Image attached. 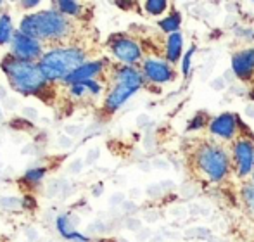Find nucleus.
I'll list each match as a JSON object with an SVG mask.
<instances>
[{
    "mask_svg": "<svg viewBox=\"0 0 254 242\" xmlns=\"http://www.w3.org/2000/svg\"><path fill=\"white\" fill-rule=\"evenodd\" d=\"M2 69L9 80L10 88L21 95H40L49 85V80L42 73L38 62H28L7 56L2 60Z\"/></svg>",
    "mask_w": 254,
    "mask_h": 242,
    "instance_id": "f03ea898",
    "label": "nucleus"
},
{
    "mask_svg": "<svg viewBox=\"0 0 254 242\" xmlns=\"http://www.w3.org/2000/svg\"><path fill=\"white\" fill-rule=\"evenodd\" d=\"M142 5H144L145 12L151 14V16H161V14H164L168 10L170 2H166V0H147Z\"/></svg>",
    "mask_w": 254,
    "mask_h": 242,
    "instance_id": "6ab92c4d",
    "label": "nucleus"
},
{
    "mask_svg": "<svg viewBox=\"0 0 254 242\" xmlns=\"http://www.w3.org/2000/svg\"><path fill=\"white\" fill-rule=\"evenodd\" d=\"M19 31L38 42H61L67 38L71 23L59 10H40L28 14L21 19Z\"/></svg>",
    "mask_w": 254,
    "mask_h": 242,
    "instance_id": "f257e3e1",
    "label": "nucleus"
},
{
    "mask_svg": "<svg viewBox=\"0 0 254 242\" xmlns=\"http://www.w3.org/2000/svg\"><path fill=\"white\" fill-rule=\"evenodd\" d=\"M10 52H12V58L19 60H28V62H35V60H40L44 52V44L35 38L28 37V35L21 33L19 30L14 33L12 42H10Z\"/></svg>",
    "mask_w": 254,
    "mask_h": 242,
    "instance_id": "6e6552de",
    "label": "nucleus"
},
{
    "mask_svg": "<svg viewBox=\"0 0 254 242\" xmlns=\"http://www.w3.org/2000/svg\"><path fill=\"white\" fill-rule=\"evenodd\" d=\"M0 208L5 211H17L23 208V199L17 197H2L0 199Z\"/></svg>",
    "mask_w": 254,
    "mask_h": 242,
    "instance_id": "412c9836",
    "label": "nucleus"
},
{
    "mask_svg": "<svg viewBox=\"0 0 254 242\" xmlns=\"http://www.w3.org/2000/svg\"><path fill=\"white\" fill-rule=\"evenodd\" d=\"M157 26L161 28V31H164V33L171 35V33H178L180 31V26H182V14L180 10H173V12L168 14L164 19L159 21V24Z\"/></svg>",
    "mask_w": 254,
    "mask_h": 242,
    "instance_id": "2eb2a0df",
    "label": "nucleus"
},
{
    "mask_svg": "<svg viewBox=\"0 0 254 242\" xmlns=\"http://www.w3.org/2000/svg\"><path fill=\"white\" fill-rule=\"evenodd\" d=\"M40 3H42L40 0H33V2H28V0H24V2L19 3V5L24 7V9H31V7H38Z\"/></svg>",
    "mask_w": 254,
    "mask_h": 242,
    "instance_id": "393cba45",
    "label": "nucleus"
},
{
    "mask_svg": "<svg viewBox=\"0 0 254 242\" xmlns=\"http://www.w3.org/2000/svg\"><path fill=\"white\" fill-rule=\"evenodd\" d=\"M206 123L209 124V123H211V120L207 118V116L204 115V113H199V115L190 121V124H189V130H195V128H202Z\"/></svg>",
    "mask_w": 254,
    "mask_h": 242,
    "instance_id": "5701e85b",
    "label": "nucleus"
},
{
    "mask_svg": "<svg viewBox=\"0 0 254 242\" xmlns=\"http://www.w3.org/2000/svg\"><path fill=\"white\" fill-rule=\"evenodd\" d=\"M5 99H7V90L0 87V101H5Z\"/></svg>",
    "mask_w": 254,
    "mask_h": 242,
    "instance_id": "bb28decb",
    "label": "nucleus"
},
{
    "mask_svg": "<svg viewBox=\"0 0 254 242\" xmlns=\"http://www.w3.org/2000/svg\"><path fill=\"white\" fill-rule=\"evenodd\" d=\"M239 121L241 118L234 113H221L211 120L207 128H209V133L220 140H234L239 130Z\"/></svg>",
    "mask_w": 254,
    "mask_h": 242,
    "instance_id": "9d476101",
    "label": "nucleus"
},
{
    "mask_svg": "<svg viewBox=\"0 0 254 242\" xmlns=\"http://www.w3.org/2000/svg\"><path fill=\"white\" fill-rule=\"evenodd\" d=\"M145 83L142 69L135 66H121L114 71V87L109 90L104 109L107 113H116L135 92H138Z\"/></svg>",
    "mask_w": 254,
    "mask_h": 242,
    "instance_id": "39448f33",
    "label": "nucleus"
},
{
    "mask_svg": "<svg viewBox=\"0 0 254 242\" xmlns=\"http://www.w3.org/2000/svg\"><path fill=\"white\" fill-rule=\"evenodd\" d=\"M45 173H47L45 168H31L24 173V180L30 182V183H38V182L45 179Z\"/></svg>",
    "mask_w": 254,
    "mask_h": 242,
    "instance_id": "4be33fe9",
    "label": "nucleus"
},
{
    "mask_svg": "<svg viewBox=\"0 0 254 242\" xmlns=\"http://www.w3.org/2000/svg\"><path fill=\"white\" fill-rule=\"evenodd\" d=\"M232 71L242 81H251L254 76V49L235 52L232 58Z\"/></svg>",
    "mask_w": 254,
    "mask_h": 242,
    "instance_id": "9b49d317",
    "label": "nucleus"
},
{
    "mask_svg": "<svg viewBox=\"0 0 254 242\" xmlns=\"http://www.w3.org/2000/svg\"><path fill=\"white\" fill-rule=\"evenodd\" d=\"M54 5L57 7L63 16H80L81 10H83V3L73 2V0H61V2H54Z\"/></svg>",
    "mask_w": 254,
    "mask_h": 242,
    "instance_id": "f3484780",
    "label": "nucleus"
},
{
    "mask_svg": "<svg viewBox=\"0 0 254 242\" xmlns=\"http://www.w3.org/2000/svg\"><path fill=\"white\" fill-rule=\"evenodd\" d=\"M14 33H16V31H14L10 16L2 14V16H0V45L10 44V42H12Z\"/></svg>",
    "mask_w": 254,
    "mask_h": 242,
    "instance_id": "dca6fc26",
    "label": "nucleus"
},
{
    "mask_svg": "<svg viewBox=\"0 0 254 242\" xmlns=\"http://www.w3.org/2000/svg\"><path fill=\"white\" fill-rule=\"evenodd\" d=\"M232 159L239 179L251 175L254 170V140L244 137L237 138L232 147Z\"/></svg>",
    "mask_w": 254,
    "mask_h": 242,
    "instance_id": "0eeeda50",
    "label": "nucleus"
},
{
    "mask_svg": "<svg viewBox=\"0 0 254 242\" xmlns=\"http://www.w3.org/2000/svg\"><path fill=\"white\" fill-rule=\"evenodd\" d=\"M109 49L111 54L114 56L120 62H123L125 66H135L137 62H140L142 59V49L137 44V40L125 33L114 35L109 40Z\"/></svg>",
    "mask_w": 254,
    "mask_h": 242,
    "instance_id": "423d86ee",
    "label": "nucleus"
},
{
    "mask_svg": "<svg viewBox=\"0 0 254 242\" xmlns=\"http://www.w3.org/2000/svg\"><path fill=\"white\" fill-rule=\"evenodd\" d=\"M35 206H37L35 199H31V197H24L23 199V208H35Z\"/></svg>",
    "mask_w": 254,
    "mask_h": 242,
    "instance_id": "a878e982",
    "label": "nucleus"
},
{
    "mask_svg": "<svg viewBox=\"0 0 254 242\" xmlns=\"http://www.w3.org/2000/svg\"><path fill=\"white\" fill-rule=\"evenodd\" d=\"M71 218H73V215L57 216L56 227H57V230H59L61 236H63L66 241H71V242H88L90 241L87 236H83V234H80L76 229H74L80 220H71Z\"/></svg>",
    "mask_w": 254,
    "mask_h": 242,
    "instance_id": "ddd939ff",
    "label": "nucleus"
},
{
    "mask_svg": "<svg viewBox=\"0 0 254 242\" xmlns=\"http://www.w3.org/2000/svg\"><path fill=\"white\" fill-rule=\"evenodd\" d=\"M142 73L147 81H151L154 85H164L171 83L177 78L173 66L168 62L166 59H157V58H149L144 59L142 62Z\"/></svg>",
    "mask_w": 254,
    "mask_h": 242,
    "instance_id": "1a4fd4ad",
    "label": "nucleus"
},
{
    "mask_svg": "<svg viewBox=\"0 0 254 242\" xmlns=\"http://www.w3.org/2000/svg\"><path fill=\"white\" fill-rule=\"evenodd\" d=\"M164 58H166V60L171 66L184 58V35L180 31L168 35L166 45H164Z\"/></svg>",
    "mask_w": 254,
    "mask_h": 242,
    "instance_id": "4468645a",
    "label": "nucleus"
},
{
    "mask_svg": "<svg viewBox=\"0 0 254 242\" xmlns=\"http://www.w3.org/2000/svg\"><path fill=\"white\" fill-rule=\"evenodd\" d=\"M192 166L204 180L216 183V182H221L228 175L232 163L230 156L227 154V151L221 145L206 142L194 151Z\"/></svg>",
    "mask_w": 254,
    "mask_h": 242,
    "instance_id": "20e7f679",
    "label": "nucleus"
},
{
    "mask_svg": "<svg viewBox=\"0 0 254 242\" xmlns=\"http://www.w3.org/2000/svg\"><path fill=\"white\" fill-rule=\"evenodd\" d=\"M194 52H195V45H192L187 52L184 54V58L180 60V71L185 78H189L190 74V69H192V58H194Z\"/></svg>",
    "mask_w": 254,
    "mask_h": 242,
    "instance_id": "aec40b11",
    "label": "nucleus"
},
{
    "mask_svg": "<svg viewBox=\"0 0 254 242\" xmlns=\"http://www.w3.org/2000/svg\"><path fill=\"white\" fill-rule=\"evenodd\" d=\"M85 56H87L85 51H81L80 47H73V45L52 47L45 51V54L38 60V66L49 81H64V78L69 76L81 64H85Z\"/></svg>",
    "mask_w": 254,
    "mask_h": 242,
    "instance_id": "7ed1b4c3",
    "label": "nucleus"
},
{
    "mask_svg": "<svg viewBox=\"0 0 254 242\" xmlns=\"http://www.w3.org/2000/svg\"><path fill=\"white\" fill-rule=\"evenodd\" d=\"M241 197L244 201V204L254 213V175L244 182V185L241 188Z\"/></svg>",
    "mask_w": 254,
    "mask_h": 242,
    "instance_id": "a211bd4d",
    "label": "nucleus"
},
{
    "mask_svg": "<svg viewBox=\"0 0 254 242\" xmlns=\"http://www.w3.org/2000/svg\"><path fill=\"white\" fill-rule=\"evenodd\" d=\"M69 90H71V95H74V97H83V95L90 94V92H88V88L85 87L83 83L71 85V87H69Z\"/></svg>",
    "mask_w": 254,
    "mask_h": 242,
    "instance_id": "b1692460",
    "label": "nucleus"
},
{
    "mask_svg": "<svg viewBox=\"0 0 254 242\" xmlns=\"http://www.w3.org/2000/svg\"><path fill=\"white\" fill-rule=\"evenodd\" d=\"M104 69V62L102 60H92V62H85L81 64L78 69H74L69 76L64 78V83L66 85H76L81 83V81H87V80H95L99 73H102Z\"/></svg>",
    "mask_w": 254,
    "mask_h": 242,
    "instance_id": "f8f14e48",
    "label": "nucleus"
},
{
    "mask_svg": "<svg viewBox=\"0 0 254 242\" xmlns=\"http://www.w3.org/2000/svg\"><path fill=\"white\" fill-rule=\"evenodd\" d=\"M0 120H2V111H0Z\"/></svg>",
    "mask_w": 254,
    "mask_h": 242,
    "instance_id": "cd10ccee",
    "label": "nucleus"
}]
</instances>
